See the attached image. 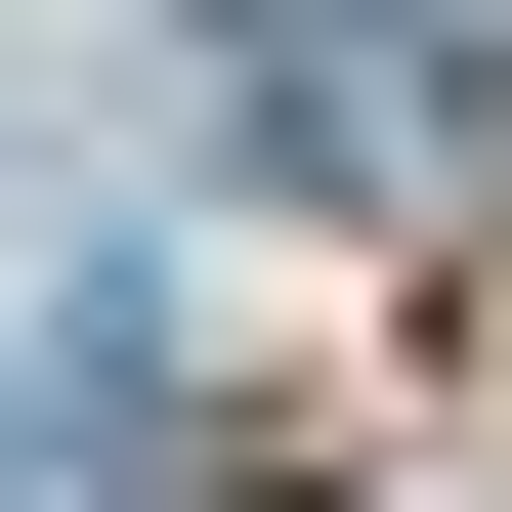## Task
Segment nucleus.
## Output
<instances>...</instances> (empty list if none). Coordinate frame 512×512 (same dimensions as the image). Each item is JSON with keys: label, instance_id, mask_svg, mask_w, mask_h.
Returning <instances> with one entry per match:
<instances>
[{"label": "nucleus", "instance_id": "f03ea898", "mask_svg": "<svg viewBox=\"0 0 512 512\" xmlns=\"http://www.w3.org/2000/svg\"><path fill=\"white\" fill-rule=\"evenodd\" d=\"M0 427H43V384H0Z\"/></svg>", "mask_w": 512, "mask_h": 512}, {"label": "nucleus", "instance_id": "f257e3e1", "mask_svg": "<svg viewBox=\"0 0 512 512\" xmlns=\"http://www.w3.org/2000/svg\"><path fill=\"white\" fill-rule=\"evenodd\" d=\"M256 128H470V0H214Z\"/></svg>", "mask_w": 512, "mask_h": 512}]
</instances>
